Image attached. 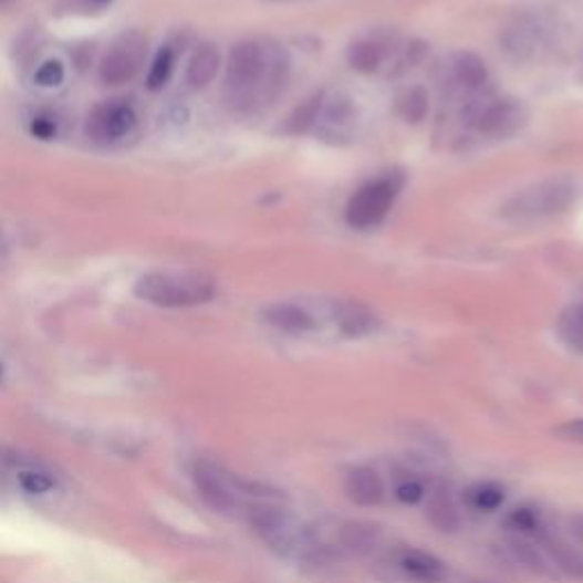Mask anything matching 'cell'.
I'll use <instances>...</instances> for the list:
<instances>
[{
  "mask_svg": "<svg viewBox=\"0 0 583 583\" xmlns=\"http://www.w3.org/2000/svg\"><path fill=\"white\" fill-rule=\"evenodd\" d=\"M507 524H509V529L518 531L520 535H540L542 531H545V527H542V522H540V516L531 509L511 511L507 518Z\"/></svg>",
  "mask_w": 583,
  "mask_h": 583,
  "instance_id": "obj_28",
  "label": "cell"
},
{
  "mask_svg": "<svg viewBox=\"0 0 583 583\" xmlns=\"http://www.w3.org/2000/svg\"><path fill=\"white\" fill-rule=\"evenodd\" d=\"M322 107H324V96L322 94H315L313 98H308L303 105H299L292 112V116H290L288 124H285V131L292 133V135L308 133L310 128L320 124Z\"/></svg>",
  "mask_w": 583,
  "mask_h": 583,
  "instance_id": "obj_21",
  "label": "cell"
},
{
  "mask_svg": "<svg viewBox=\"0 0 583 583\" xmlns=\"http://www.w3.org/2000/svg\"><path fill=\"white\" fill-rule=\"evenodd\" d=\"M509 550L518 559V563L524 565L529 572H533L538 576H545V579H556V568L552 565L545 550L533 545V542H529L527 538H522V535L511 538Z\"/></svg>",
  "mask_w": 583,
  "mask_h": 583,
  "instance_id": "obj_19",
  "label": "cell"
},
{
  "mask_svg": "<svg viewBox=\"0 0 583 583\" xmlns=\"http://www.w3.org/2000/svg\"><path fill=\"white\" fill-rule=\"evenodd\" d=\"M397 110L406 122H419V119H424L426 110H429V98H426L424 90H417V87L408 90L399 96Z\"/></svg>",
  "mask_w": 583,
  "mask_h": 583,
  "instance_id": "obj_27",
  "label": "cell"
},
{
  "mask_svg": "<svg viewBox=\"0 0 583 583\" xmlns=\"http://www.w3.org/2000/svg\"><path fill=\"white\" fill-rule=\"evenodd\" d=\"M426 520L443 533H456L460 529V513L456 503L443 490H436L426 501Z\"/></svg>",
  "mask_w": 583,
  "mask_h": 583,
  "instance_id": "obj_20",
  "label": "cell"
},
{
  "mask_svg": "<svg viewBox=\"0 0 583 583\" xmlns=\"http://www.w3.org/2000/svg\"><path fill=\"white\" fill-rule=\"evenodd\" d=\"M32 133H34L39 139H51V137L55 135V124L49 122V119H44V116H42V119H37V122L32 124Z\"/></svg>",
  "mask_w": 583,
  "mask_h": 583,
  "instance_id": "obj_32",
  "label": "cell"
},
{
  "mask_svg": "<svg viewBox=\"0 0 583 583\" xmlns=\"http://www.w3.org/2000/svg\"><path fill=\"white\" fill-rule=\"evenodd\" d=\"M465 494H468L470 507L477 511H483V513L497 511L503 503V499H507V494H503V488H499L497 483H490V481L475 483Z\"/></svg>",
  "mask_w": 583,
  "mask_h": 583,
  "instance_id": "obj_23",
  "label": "cell"
},
{
  "mask_svg": "<svg viewBox=\"0 0 583 583\" xmlns=\"http://www.w3.org/2000/svg\"><path fill=\"white\" fill-rule=\"evenodd\" d=\"M540 42V30L535 23H527V21H520L516 28L509 30L507 34V49L516 51L518 58H524L527 53H531Z\"/></svg>",
  "mask_w": 583,
  "mask_h": 583,
  "instance_id": "obj_25",
  "label": "cell"
},
{
  "mask_svg": "<svg viewBox=\"0 0 583 583\" xmlns=\"http://www.w3.org/2000/svg\"><path fill=\"white\" fill-rule=\"evenodd\" d=\"M424 486L419 481H402L395 490V497L402 501V503H408V507H413V503L421 501L424 499Z\"/></svg>",
  "mask_w": 583,
  "mask_h": 583,
  "instance_id": "obj_30",
  "label": "cell"
},
{
  "mask_svg": "<svg viewBox=\"0 0 583 583\" xmlns=\"http://www.w3.org/2000/svg\"><path fill=\"white\" fill-rule=\"evenodd\" d=\"M335 322L340 326V331L348 337H363L376 331L378 320L372 313V310L363 303L356 301H344L337 305L335 310Z\"/></svg>",
  "mask_w": 583,
  "mask_h": 583,
  "instance_id": "obj_16",
  "label": "cell"
},
{
  "mask_svg": "<svg viewBox=\"0 0 583 583\" xmlns=\"http://www.w3.org/2000/svg\"><path fill=\"white\" fill-rule=\"evenodd\" d=\"M397 565L408 579L417 583H443L447 579V565L438 556L421 550L402 552Z\"/></svg>",
  "mask_w": 583,
  "mask_h": 583,
  "instance_id": "obj_13",
  "label": "cell"
},
{
  "mask_svg": "<svg viewBox=\"0 0 583 583\" xmlns=\"http://www.w3.org/2000/svg\"><path fill=\"white\" fill-rule=\"evenodd\" d=\"M576 199V185L568 178H554L535 183L503 206L501 215L511 221H540L565 212Z\"/></svg>",
  "mask_w": 583,
  "mask_h": 583,
  "instance_id": "obj_5",
  "label": "cell"
},
{
  "mask_svg": "<svg viewBox=\"0 0 583 583\" xmlns=\"http://www.w3.org/2000/svg\"><path fill=\"white\" fill-rule=\"evenodd\" d=\"M264 322L274 326L277 331L290 333V335H303L317 329L315 317L308 313L305 308L296 305V303H274L269 305L264 313H262Z\"/></svg>",
  "mask_w": 583,
  "mask_h": 583,
  "instance_id": "obj_12",
  "label": "cell"
},
{
  "mask_svg": "<svg viewBox=\"0 0 583 583\" xmlns=\"http://www.w3.org/2000/svg\"><path fill=\"white\" fill-rule=\"evenodd\" d=\"M17 479L28 494H46L55 488V479L39 465H23L17 472Z\"/></svg>",
  "mask_w": 583,
  "mask_h": 583,
  "instance_id": "obj_24",
  "label": "cell"
},
{
  "mask_svg": "<svg viewBox=\"0 0 583 583\" xmlns=\"http://www.w3.org/2000/svg\"><path fill=\"white\" fill-rule=\"evenodd\" d=\"M399 174H385L376 180L365 183L346 206V223L352 228H374L391 212L397 194L402 189Z\"/></svg>",
  "mask_w": 583,
  "mask_h": 583,
  "instance_id": "obj_6",
  "label": "cell"
},
{
  "mask_svg": "<svg viewBox=\"0 0 583 583\" xmlns=\"http://www.w3.org/2000/svg\"><path fill=\"white\" fill-rule=\"evenodd\" d=\"M247 516L260 540L279 556H303L315 545L313 533H310L288 509L277 507V503H251Z\"/></svg>",
  "mask_w": 583,
  "mask_h": 583,
  "instance_id": "obj_2",
  "label": "cell"
},
{
  "mask_svg": "<svg viewBox=\"0 0 583 583\" xmlns=\"http://www.w3.org/2000/svg\"><path fill=\"white\" fill-rule=\"evenodd\" d=\"M135 126V112L126 103H103L94 107L87 119V135L96 142H114L131 133Z\"/></svg>",
  "mask_w": 583,
  "mask_h": 583,
  "instance_id": "obj_11",
  "label": "cell"
},
{
  "mask_svg": "<svg viewBox=\"0 0 583 583\" xmlns=\"http://www.w3.org/2000/svg\"><path fill=\"white\" fill-rule=\"evenodd\" d=\"M337 540H340V548L365 556L372 554L381 548V540H383V531L372 524V522H363V520H352V522H344L337 531Z\"/></svg>",
  "mask_w": 583,
  "mask_h": 583,
  "instance_id": "obj_14",
  "label": "cell"
},
{
  "mask_svg": "<svg viewBox=\"0 0 583 583\" xmlns=\"http://www.w3.org/2000/svg\"><path fill=\"white\" fill-rule=\"evenodd\" d=\"M540 540V548L545 550V554L550 556L552 565L563 570L565 574L574 576V579H583V554L576 552L574 548H570L568 542H563L556 535H550L548 531H542L538 535Z\"/></svg>",
  "mask_w": 583,
  "mask_h": 583,
  "instance_id": "obj_18",
  "label": "cell"
},
{
  "mask_svg": "<svg viewBox=\"0 0 583 583\" xmlns=\"http://www.w3.org/2000/svg\"><path fill=\"white\" fill-rule=\"evenodd\" d=\"M559 434L568 440H576V443H583V417L581 419H572L568 424H563Z\"/></svg>",
  "mask_w": 583,
  "mask_h": 583,
  "instance_id": "obj_31",
  "label": "cell"
},
{
  "mask_svg": "<svg viewBox=\"0 0 583 583\" xmlns=\"http://www.w3.org/2000/svg\"><path fill=\"white\" fill-rule=\"evenodd\" d=\"M217 292L212 279L204 274H146L137 281L135 294L160 308H191L208 303Z\"/></svg>",
  "mask_w": 583,
  "mask_h": 583,
  "instance_id": "obj_3",
  "label": "cell"
},
{
  "mask_svg": "<svg viewBox=\"0 0 583 583\" xmlns=\"http://www.w3.org/2000/svg\"><path fill=\"white\" fill-rule=\"evenodd\" d=\"M219 64H221V55L215 44L197 46V51L191 53L187 64V85L191 90H204L215 81Z\"/></svg>",
  "mask_w": 583,
  "mask_h": 583,
  "instance_id": "obj_17",
  "label": "cell"
},
{
  "mask_svg": "<svg viewBox=\"0 0 583 583\" xmlns=\"http://www.w3.org/2000/svg\"><path fill=\"white\" fill-rule=\"evenodd\" d=\"M486 83H488V69L472 53H456L445 64L443 87L447 90V96L456 101L462 103L470 101L472 96L486 90Z\"/></svg>",
  "mask_w": 583,
  "mask_h": 583,
  "instance_id": "obj_10",
  "label": "cell"
},
{
  "mask_svg": "<svg viewBox=\"0 0 583 583\" xmlns=\"http://www.w3.org/2000/svg\"><path fill=\"white\" fill-rule=\"evenodd\" d=\"M194 483H197L201 497L210 503L215 511L232 513L240 507V488L238 477L228 475L226 470L217 468L215 462L199 460L191 470Z\"/></svg>",
  "mask_w": 583,
  "mask_h": 583,
  "instance_id": "obj_9",
  "label": "cell"
},
{
  "mask_svg": "<svg viewBox=\"0 0 583 583\" xmlns=\"http://www.w3.org/2000/svg\"><path fill=\"white\" fill-rule=\"evenodd\" d=\"M415 51L417 46H406V51L399 53L397 39L393 34L374 32L356 39V42L348 46V62L361 73H376L391 58H397V62L404 66L413 64Z\"/></svg>",
  "mask_w": 583,
  "mask_h": 583,
  "instance_id": "obj_8",
  "label": "cell"
},
{
  "mask_svg": "<svg viewBox=\"0 0 583 583\" xmlns=\"http://www.w3.org/2000/svg\"><path fill=\"white\" fill-rule=\"evenodd\" d=\"M3 3H8V0H0V6H3Z\"/></svg>",
  "mask_w": 583,
  "mask_h": 583,
  "instance_id": "obj_35",
  "label": "cell"
},
{
  "mask_svg": "<svg viewBox=\"0 0 583 583\" xmlns=\"http://www.w3.org/2000/svg\"><path fill=\"white\" fill-rule=\"evenodd\" d=\"M462 122L486 137H511L527 124V110L516 98L479 92L462 103Z\"/></svg>",
  "mask_w": 583,
  "mask_h": 583,
  "instance_id": "obj_4",
  "label": "cell"
},
{
  "mask_svg": "<svg viewBox=\"0 0 583 583\" xmlns=\"http://www.w3.org/2000/svg\"><path fill=\"white\" fill-rule=\"evenodd\" d=\"M559 333L570 348L583 354V303L570 305L565 310L559 320Z\"/></svg>",
  "mask_w": 583,
  "mask_h": 583,
  "instance_id": "obj_22",
  "label": "cell"
},
{
  "mask_svg": "<svg viewBox=\"0 0 583 583\" xmlns=\"http://www.w3.org/2000/svg\"><path fill=\"white\" fill-rule=\"evenodd\" d=\"M290 77V58L269 39H247L232 46L226 66L223 98L238 114H258L274 105Z\"/></svg>",
  "mask_w": 583,
  "mask_h": 583,
  "instance_id": "obj_1",
  "label": "cell"
},
{
  "mask_svg": "<svg viewBox=\"0 0 583 583\" xmlns=\"http://www.w3.org/2000/svg\"><path fill=\"white\" fill-rule=\"evenodd\" d=\"M572 533L583 542V516L572 518Z\"/></svg>",
  "mask_w": 583,
  "mask_h": 583,
  "instance_id": "obj_33",
  "label": "cell"
},
{
  "mask_svg": "<svg viewBox=\"0 0 583 583\" xmlns=\"http://www.w3.org/2000/svg\"><path fill=\"white\" fill-rule=\"evenodd\" d=\"M344 490L358 507H378L385 494L383 481L372 468H354L344 479Z\"/></svg>",
  "mask_w": 583,
  "mask_h": 583,
  "instance_id": "obj_15",
  "label": "cell"
},
{
  "mask_svg": "<svg viewBox=\"0 0 583 583\" xmlns=\"http://www.w3.org/2000/svg\"><path fill=\"white\" fill-rule=\"evenodd\" d=\"M146 37L139 30L124 32L114 39L101 60V81L105 85H124L142 71L146 60Z\"/></svg>",
  "mask_w": 583,
  "mask_h": 583,
  "instance_id": "obj_7",
  "label": "cell"
},
{
  "mask_svg": "<svg viewBox=\"0 0 583 583\" xmlns=\"http://www.w3.org/2000/svg\"><path fill=\"white\" fill-rule=\"evenodd\" d=\"M62 77H64V69L58 60H51L46 64H42V69L37 71L34 75V81L42 85V87H55L62 83Z\"/></svg>",
  "mask_w": 583,
  "mask_h": 583,
  "instance_id": "obj_29",
  "label": "cell"
},
{
  "mask_svg": "<svg viewBox=\"0 0 583 583\" xmlns=\"http://www.w3.org/2000/svg\"><path fill=\"white\" fill-rule=\"evenodd\" d=\"M174 64H176V53H174L171 46H165L158 55H155V60H153V64H150L146 87H148L150 92L163 90V87L169 83L171 71H174Z\"/></svg>",
  "mask_w": 583,
  "mask_h": 583,
  "instance_id": "obj_26",
  "label": "cell"
},
{
  "mask_svg": "<svg viewBox=\"0 0 583 583\" xmlns=\"http://www.w3.org/2000/svg\"><path fill=\"white\" fill-rule=\"evenodd\" d=\"M472 583H490V581H472Z\"/></svg>",
  "mask_w": 583,
  "mask_h": 583,
  "instance_id": "obj_34",
  "label": "cell"
}]
</instances>
